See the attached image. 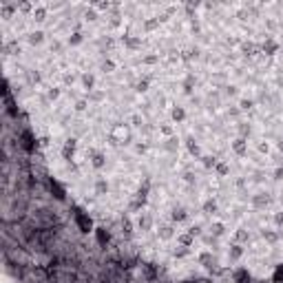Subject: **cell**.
<instances>
[{
	"instance_id": "cell-2",
	"label": "cell",
	"mask_w": 283,
	"mask_h": 283,
	"mask_svg": "<svg viewBox=\"0 0 283 283\" xmlns=\"http://www.w3.org/2000/svg\"><path fill=\"white\" fill-rule=\"evenodd\" d=\"M235 150H237V153H243V150H246V146H243V139H237V144H235Z\"/></svg>"
},
{
	"instance_id": "cell-6",
	"label": "cell",
	"mask_w": 283,
	"mask_h": 283,
	"mask_svg": "<svg viewBox=\"0 0 283 283\" xmlns=\"http://www.w3.org/2000/svg\"><path fill=\"white\" fill-rule=\"evenodd\" d=\"M188 283H190V281H188Z\"/></svg>"
},
{
	"instance_id": "cell-5",
	"label": "cell",
	"mask_w": 283,
	"mask_h": 283,
	"mask_svg": "<svg viewBox=\"0 0 283 283\" xmlns=\"http://www.w3.org/2000/svg\"><path fill=\"white\" fill-rule=\"evenodd\" d=\"M276 223H283V214H276Z\"/></svg>"
},
{
	"instance_id": "cell-3",
	"label": "cell",
	"mask_w": 283,
	"mask_h": 283,
	"mask_svg": "<svg viewBox=\"0 0 283 283\" xmlns=\"http://www.w3.org/2000/svg\"><path fill=\"white\" fill-rule=\"evenodd\" d=\"M239 254H241V248H239V246H235V248H232V252H230V257H232V259H237Z\"/></svg>"
},
{
	"instance_id": "cell-4",
	"label": "cell",
	"mask_w": 283,
	"mask_h": 283,
	"mask_svg": "<svg viewBox=\"0 0 283 283\" xmlns=\"http://www.w3.org/2000/svg\"><path fill=\"white\" fill-rule=\"evenodd\" d=\"M175 117H177V120H182V117H184V111L177 109V111H175Z\"/></svg>"
},
{
	"instance_id": "cell-1",
	"label": "cell",
	"mask_w": 283,
	"mask_h": 283,
	"mask_svg": "<svg viewBox=\"0 0 283 283\" xmlns=\"http://www.w3.org/2000/svg\"><path fill=\"white\" fill-rule=\"evenodd\" d=\"M75 219H77V223H80L82 232H89V230H91V221H89V219L84 217L82 212H75Z\"/></svg>"
}]
</instances>
